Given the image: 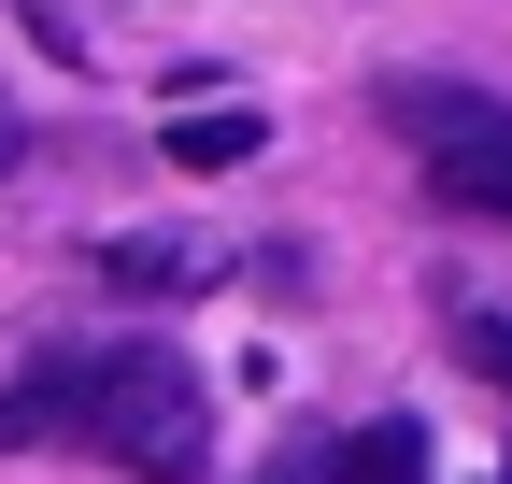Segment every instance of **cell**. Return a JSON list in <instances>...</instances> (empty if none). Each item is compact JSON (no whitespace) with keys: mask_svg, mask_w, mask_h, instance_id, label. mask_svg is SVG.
<instances>
[{"mask_svg":"<svg viewBox=\"0 0 512 484\" xmlns=\"http://www.w3.org/2000/svg\"><path fill=\"white\" fill-rule=\"evenodd\" d=\"M86 442L143 484H185L214 456V399H200L185 356H86Z\"/></svg>","mask_w":512,"mask_h":484,"instance_id":"6da1fadb","label":"cell"},{"mask_svg":"<svg viewBox=\"0 0 512 484\" xmlns=\"http://www.w3.org/2000/svg\"><path fill=\"white\" fill-rule=\"evenodd\" d=\"M29 442H86V356H29L0 385V456H29Z\"/></svg>","mask_w":512,"mask_h":484,"instance_id":"7a4b0ae2","label":"cell"},{"mask_svg":"<svg viewBox=\"0 0 512 484\" xmlns=\"http://www.w3.org/2000/svg\"><path fill=\"white\" fill-rule=\"evenodd\" d=\"M384 129H399V143H427V157H456V143H484V129H512V114L484 100V86H384Z\"/></svg>","mask_w":512,"mask_h":484,"instance_id":"3957f363","label":"cell"},{"mask_svg":"<svg viewBox=\"0 0 512 484\" xmlns=\"http://www.w3.org/2000/svg\"><path fill=\"white\" fill-rule=\"evenodd\" d=\"M200 271H214V242H185V228H128V242H100V285H128V299H200Z\"/></svg>","mask_w":512,"mask_h":484,"instance_id":"277c9868","label":"cell"},{"mask_svg":"<svg viewBox=\"0 0 512 484\" xmlns=\"http://www.w3.org/2000/svg\"><path fill=\"white\" fill-rule=\"evenodd\" d=\"M427 186L456 200V214H498V228H512V129H484V143H456V157H427Z\"/></svg>","mask_w":512,"mask_h":484,"instance_id":"5b68a950","label":"cell"},{"mask_svg":"<svg viewBox=\"0 0 512 484\" xmlns=\"http://www.w3.org/2000/svg\"><path fill=\"white\" fill-rule=\"evenodd\" d=\"M328 484H427V428H413V413H384V428H356V442L328 456Z\"/></svg>","mask_w":512,"mask_h":484,"instance_id":"8992f818","label":"cell"},{"mask_svg":"<svg viewBox=\"0 0 512 484\" xmlns=\"http://www.w3.org/2000/svg\"><path fill=\"white\" fill-rule=\"evenodd\" d=\"M256 157V114H171V171H242Z\"/></svg>","mask_w":512,"mask_h":484,"instance_id":"52a82bcc","label":"cell"},{"mask_svg":"<svg viewBox=\"0 0 512 484\" xmlns=\"http://www.w3.org/2000/svg\"><path fill=\"white\" fill-rule=\"evenodd\" d=\"M456 356H470V371L512 399V314H456Z\"/></svg>","mask_w":512,"mask_h":484,"instance_id":"ba28073f","label":"cell"},{"mask_svg":"<svg viewBox=\"0 0 512 484\" xmlns=\"http://www.w3.org/2000/svg\"><path fill=\"white\" fill-rule=\"evenodd\" d=\"M0 171H15V114H0Z\"/></svg>","mask_w":512,"mask_h":484,"instance_id":"9c48e42d","label":"cell"}]
</instances>
